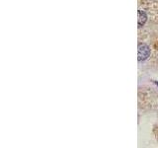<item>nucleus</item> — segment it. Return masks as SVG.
<instances>
[{"instance_id": "obj_1", "label": "nucleus", "mask_w": 158, "mask_h": 148, "mask_svg": "<svg viewBox=\"0 0 158 148\" xmlns=\"http://www.w3.org/2000/svg\"><path fill=\"white\" fill-rule=\"evenodd\" d=\"M150 49L146 44H139L138 46V60H145V59L149 56Z\"/></svg>"}, {"instance_id": "obj_2", "label": "nucleus", "mask_w": 158, "mask_h": 148, "mask_svg": "<svg viewBox=\"0 0 158 148\" xmlns=\"http://www.w3.org/2000/svg\"><path fill=\"white\" fill-rule=\"evenodd\" d=\"M146 21V15L144 12L138 11V27H141Z\"/></svg>"}, {"instance_id": "obj_3", "label": "nucleus", "mask_w": 158, "mask_h": 148, "mask_svg": "<svg viewBox=\"0 0 158 148\" xmlns=\"http://www.w3.org/2000/svg\"><path fill=\"white\" fill-rule=\"evenodd\" d=\"M155 84H156V85L158 86V81H155Z\"/></svg>"}]
</instances>
